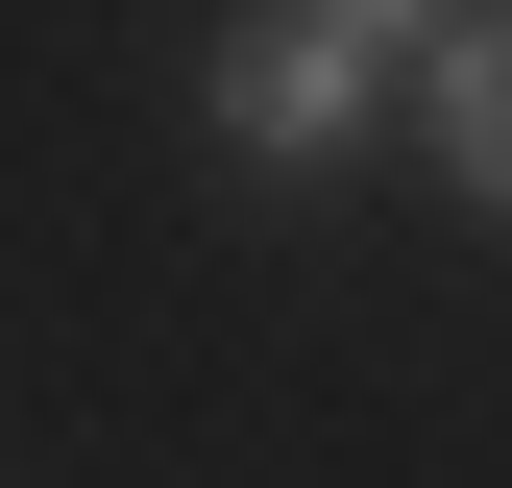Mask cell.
Wrapping results in <instances>:
<instances>
[{
  "mask_svg": "<svg viewBox=\"0 0 512 488\" xmlns=\"http://www.w3.org/2000/svg\"><path fill=\"white\" fill-rule=\"evenodd\" d=\"M196 147H220V171H269V196H317V171L391 147V49H342L317 0H244V25L196 49Z\"/></svg>",
  "mask_w": 512,
  "mask_h": 488,
  "instance_id": "6da1fadb",
  "label": "cell"
},
{
  "mask_svg": "<svg viewBox=\"0 0 512 488\" xmlns=\"http://www.w3.org/2000/svg\"><path fill=\"white\" fill-rule=\"evenodd\" d=\"M415 147H439V196H464V220H512V0H464V25H439L415 49Z\"/></svg>",
  "mask_w": 512,
  "mask_h": 488,
  "instance_id": "7a4b0ae2",
  "label": "cell"
},
{
  "mask_svg": "<svg viewBox=\"0 0 512 488\" xmlns=\"http://www.w3.org/2000/svg\"><path fill=\"white\" fill-rule=\"evenodd\" d=\"M317 25H342V49H391V98H415V49L464 25V0H317Z\"/></svg>",
  "mask_w": 512,
  "mask_h": 488,
  "instance_id": "3957f363",
  "label": "cell"
}]
</instances>
